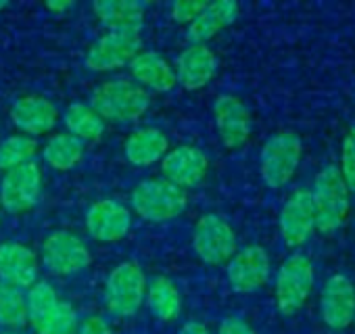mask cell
<instances>
[{
    "label": "cell",
    "mask_w": 355,
    "mask_h": 334,
    "mask_svg": "<svg viewBox=\"0 0 355 334\" xmlns=\"http://www.w3.org/2000/svg\"><path fill=\"white\" fill-rule=\"evenodd\" d=\"M28 319L34 326L36 334H76L78 332V313L76 309L61 301L51 284L38 282L30 288L26 299Z\"/></svg>",
    "instance_id": "1"
},
{
    "label": "cell",
    "mask_w": 355,
    "mask_h": 334,
    "mask_svg": "<svg viewBox=\"0 0 355 334\" xmlns=\"http://www.w3.org/2000/svg\"><path fill=\"white\" fill-rule=\"evenodd\" d=\"M311 201L315 213V228L324 234L343 226L349 213V186L345 184L338 167L328 165L315 176Z\"/></svg>",
    "instance_id": "2"
},
{
    "label": "cell",
    "mask_w": 355,
    "mask_h": 334,
    "mask_svg": "<svg viewBox=\"0 0 355 334\" xmlns=\"http://www.w3.org/2000/svg\"><path fill=\"white\" fill-rule=\"evenodd\" d=\"M90 103L98 117L125 123L136 121L148 109V94L128 80H109L92 92Z\"/></svg>",
    "instance_id": "3"
},
{
    "label": "cell",
    "mask_w": 355,
    "mask_h": 334,
    "mask_svg": "<svg viewBox=\"0 0 355 334\" xmlns=\"http://www.w3.org/2000/svg\"><path fill=\"white\" fill-rule=\"evenodd\" d=\"M189 197L184 188L161 180H146L132 193L136 213L146 222H165L180 216L187 209Z\"/></svg>",
    "instance_id": "4"
},
{
    "label": "cell",
    "mask_w": 355,
    "mask_h": 334,
    "mask_svg": "<svg viewBox=\"0 0 355 334\" xmlns=\"http://www.w3.org/2000/svg\"><path fill=\"white\" fill-rule=\"evenodd\" d=\"M301 152H303V144L295 132H280L268 138L259 157V165H261L259 170L263 182L270 188L284 186L297 172Z\"/></svg>",
    "instance_id": "5"
},
{
    "label": "cell",
    "mask_w": 355,
    "mask_h": 334,
    "mask_svg": "<svg viewBox=\"0 0 355 334\" xmlns=\"http://www.w3.org/2000/svg\"><path fill=\"white\" fill-rule=\"evenodd\" d=\"M313 263L303 253L288 255L276 276V303L284 315L297 313L313 288Z\"/></svg>",
    "instance_id": "6"
},
{
    "label": "cell",
    "mask_w": 355,
    "mask_h": 334,
    "mask_svg": "<svg viewBox=\"0 0 355 334\" xmlns=\"http://www.w3.org/2000/svg\"><path fill=\"white\" fill-rule=\"evenodd\" d=\"M146 297V278L136 263L117 265L105 286V305L117 317L134 315Z\"/></svg>",
    "instance_id": "7"
},
{
    "label": "cell",
    "mask_w": 355,
    "mask_h": 334,
    "mask_svg": "<svg viewBox=\"0 0 355 334\" xmlns=\"http://www.w3.org/2000/svg\"><path fill=\"white\" fill-rule=\"evenodd\" d=\"M193 245L205 263L218 265L236 253V234L224 218L209 213L197 222Z\"/></svg>",
    "instance_id": "8"
},
{
    "label": "cell",
    "mask_w": 355,
    "mask_h": 334,
    "mask_svg": "<svg viewBox=\"0 0 355 334\" xmlns=\"http://www.w3.org/2000/svg\"><path fill=\"white\" fill-rule=\"evenodd\" d=\"M270 267L272 263H270V255L266 253V249L259 245H251L230 257L226 274H228L230 286L236 292L247 295V292L259 290L268 282Z\"/></svg>",
    "instance_id": "9"
},
{
    "label": "cell",
    "mask_w": 355,
    "mask_h": 334,
    "mask_svg": "<svg viewBox=\"0 0 355 334\" xmlns=\"http://www.w3.org/2000/svg\"><path fill=\"white\" fill-rule=\"evenodd\" d=\"M140 51V30H115L103 36L86 57L92 71H109L130 63Z\"/></svg>",
    "instance_id": "10"
},
{
    "label": "cell",
    "mask_w": 355,
    "mask_h": 334,
    "mask_svg": "<svg viewBox=\"0 0 355 334\" xmlns=\"http://www.w3.org/2000/svg\"><path fill=\"white\" fill-rule=\"evenodd\" d=\"M42 259L53 274L71 276L88 267L90 251L78 236L69 232H55L44 240Z\"/></svg>",
    "instance_id": "11"
},
{
    "label": "cell",
    "mask_w": 355,
    "mask_h": 334,
    "mask_svg": "<svg viewBox=\"0 0 355 334\" xmlns=\"http://www.w3.org/2000/svg\"><path fill=\"white\" fill-rule=\"evenodd\" d=\"M40 182L42 176L36 163H26L15 167V170H9L3 180V188H0L3 207L11 213L32 209L40 197Z\"/></svg>",
    "instance_id": "12"
},
{
    "label": "cell",
    "mask_w": 355,
    "mask_h": 334,
    "mask_svg": "<svg viewBox=\"0 0 355 334\" xmlns=\"http://www.w3.org/2000/svg\"><path fill=\"white\" fill-rule=\"evenodd\" d=\"M320 311L326 326L343 330L355 319V286L343 276L334 274L326 280L320 299Z\"/></svg>",
    "instance_id": "13"
},
{
    "label": "cell",
    "mask_w": 355,
    "mask_h": 334,
    "mask_svg": "<svg viewBox=\"0 0 355 334\" xmlns=\"http://www.w3.org/2000/svg\"><path fill=\"white\" fill-rule=\"evenodd\" d=\"M278 224H280V234L286 245H291V247L303 245L315 230V213H313L311 193L305 188L295 191L282 205Z\"/></svg>",
    "instance_id": "14"
},
{
    "label": "cell",
    "mask_w": 355,
    "mask_h": 334,
    "mask_svg": "<svg viewBox=\"0 0 355 334\" xmlns=\"http://www.w3.org/2000/svg\"><path fill=\"white\" fill-rule=\"evenodd\" d=\"M216 125L226 146L236 148L247 142L251 134V115L241 98L232 94H220L214 105Z\"/></svg>",
    "instance_id": "15"
},
{
    "label": "cell",
    "mask_w": 355,
    "mask_h": 334,
    "mask_svg": "<svg viewBox=\"0 0 355 334\" xmlns=\"http://www.w3.org/2000/svg\"><path fill=\"white\" fill-rule=\"evenodd\" d=\"M161 170L165 180L175 186H197L207 174V157L195 146H178L165 155Z\"/></svg>",
    "instance_id": "16"
},
{
    "label": "cell",
    "mask_w": 355,
    "mask_h": 334,
    "mask_svg": "<svg viewBox=\"0 0 355 334\" xmlns=\"http://www.w3.org/2000/svg\"><path fill=\"white\" fill-rule=\"evenodd\" d=\"M130 211L115 201H98L86 213V228L101 243H115L130 230Z\"/></svg>",
    "instance_id": "17"
},
{
    "label": "cell",
    "mask_w": 355,
    "mask_h": 334,
    "mask_svg": "<svg viewBox=\"0 0 355 334\" xmlns=\"http://www.w3.org/2000/svg\"><path fill=\"white\" fill-rule=\"evenodd\" d=\"M38 276V259L34 251L19 243L0 245V282L15 288H32Z\"/></svg>",
    "instance_id": "18"
},
{
    "label": "cell",
    "mask_w": 355,
    "mask_h": 334,
    "mask_svg": "<svg viewBox=\"0 0 355 334\" xmlns=\"http://www.w3.org/2000/svg\"><path fill=\"white\" fill-rule=\"evenodd\" d=\"M218 69L216 55L205 44H195L187 49L175 63V82L182 84L187 90H199L203 88Z\"/></svg>",
    "instance_id": "19"
},
{
    "label": "cell",
    "mask_w": 355,
    "mask_h": 334,
    "mask_svg": "<svg viewBox=\"0 0 355 334\" xmlns=\"http://www.w3.org/2000/svg\"><path fill=\"white\" fill-rule=\"evenodd\" d=\"M11 121L26 134H44L57 123V109L42 96H26L11 107Z\"/></svg>",
    "instance_id": "20"
},
{
    "label": "cell",
    "mask_w": 355,
    "mask_h": 334,
    "mask_svg": "<svg viewBox=\"0 0 355 334\" xmlns=\"http://www.w3.org/2000/svg\"><path fill=\"white\" fill-rule=\"evenodd\" d=\"M239 15V5L232 0H218V3H207L203 13L191 24L189 40L195 44H203L205 40L214 38L218 32L228 28Z\"/></svg>",
    "instance_id": "21"
},
{
    "label": "cell",
    "mask_w": 355,
    "mask_h": 334,
    "mask_svg": "<svg viewBox=\"0 0 355 334\" xmlns=\"http://www.w3.org/2000/svg\"><path fill=\"white\" fill-rule=\"evenodd\" d=\"M94 13H96L98 21L105 28H109L111 32L140 30L144 5L136 3V0H96Z\"/></svg>",
    "instance_id": "22"
},
{
    "label": "cell",
    "mask_w": 355,
    "mask_h": 334,
    "mask_svg": "<svg viewBox=\"0 0 355 334\" xmlns=\"http://www.w3.org/2000/svg\"><path fill=\"white\" fill-rule=\"evenodd\" d=\"M130 67H132L134 78L140 84L153 88L155 92H167L175 84L173 69L157 53H140V55H136L130 61Z\"/></svg>",
    "instance_id": "23"
},
{
    "label": "cell",
    "mask_w": 355,
    "mask_h": 334,
    "mask_svg": "<svg viewBox=\"0 0 355 334\" xmlns=\"http://www.w3.org/2000/svg\"><path fill=\"white\" fill-rule=\"evenodd\" d=\"M150 313L163 322H171L180 315L182 311V297L178 292L175 284L169 278L157 276L153 278V282L148 284L146 297H144Z\"/></svg>",
    "instance_id": "24"
},
{
    "label": "cell",
    "mask_w": 355,
    "mask_h": 334,
    "mask_svg": "<svg viewBox=\"0 0 355 334\" xmlns=\"http://www.w3.org/2000/svg\"><path fill=\"white\" fill-rule=\"evenodd\" d=\"M167 150L165 136L155 128H144L132 134L125 142V155L134 165H150Z\"/></svg>",
    "instance_id": "25"
},
{
    "label": "cell",
    "mask_w": 355,
    "mask_h": 334,
    "mask_svg": "<svg viewBox=\"0 0 355 334\" xmlns=\"http://www.w3.org/2000/svg\"><path fill=\"white\" fill-rule=\"evenodd\" d=\"M84 142L71 134H59L44 146V159L59 172H67L82 159Z\"/></svg>",
    "instance_id": "26"
},
{
    "label": "cell",
    "mask_w": 355,
    "mask_h": 334,
    "mask_svg": "<svg viewBox=\"0 0 355 334\" xmlns=\"http://www.w3.org/2000/svg\"><path fill=\"white\" fill-rule=\"evenodd\" d=\"M65 125L69 128L71 136L80 138L82 142L101 138L103 130H105L103 119L90 107H86L82 103H76L65 111Z\"/></svg>",
    "instance_id": "27"
},
{
    "label": "cell",
    "mask_w": 355,
    "mask_h": 334,
    "mask_svg": "<svg viewBox=\"0 0 355 334\" xmlns=\"http://www.w3.org/2000/svg\"><path fill=\"white\" fill-rule=\"evenodd\" d=\"M28 322L26 297L19 288L0 282V326L17 328Z\"/></svg>",
    "instance_id": "28"
},
{
    "label": "cell",
    "mask_w": 355,
    "mask_h": 334,
    "mask_svg": "<svg viewBox=\"0 0 355 334\" xmlns=\"http://www.w3.org/2000/svg\"><path fill=\"white\" fill-rule=\"evenodd\" d=\"M36 152V140L30 136H11L0 144V170H15L19 165L30 163Z\"/></svg>",
    "instance_id": "29"
},
{
    "label": "cell",
    "mask_w": 355,
    "mask_h": 334,
    "mask_svg": "<svg viewBox=\"0 0 355 334\" xmlns=\"http://www.w3.org/2000/svg\"><path fill=\"white\" fill-rule=\"evenodd\" d=\"M338 172H340L345 184L349 186V191H355V128H351L343 138Z\"/></svg>",
    "instance_id": "30"
},
{
    "label": "cell",
    "mask_w": 355,
    "mask_h": 334,
    "mask_svg": "<svg viewBox=\"0 0 355 334\" xmlns=\"http://www.w3.org/2000/svg\"><path fill=\"white\" fill-rule=\"evenodd\" d=\"M205 7H207V3H203V0H178V3L171 7V17L180 24H187V21L193 24L203 13Z\"/></svg>",
    "instance_id": "31"
},
{
    "label": "cell",
    "mask_w": 355,
    "mask_h": 334,
    "mask_svg": "<svg viewBox=\"0 0 355 334\" xmlns=\"http://www.w3.org/2000/svg\"><path fill=\"white\" fill-rule=\"evenodd\" d=\"M76 334H113V332L101 315H90L78 326Z\"/></svg>",
    "instance_id": "32"
},
{
    "label": "cell",
    "mask_w": 355,
    "mask_h": 334,
    "mask_svg": "<svg viewBox=\"0 0 355 334\" xmlns=\"http://www.w3.org/2000/svg\"><path fill=\"white\" fill-rule=\"evenodd\" d=\"M218 334H255L253 328L243 319V317H226L222 324H220V332Z\"/></svg>",
    "instance_id": "33"
},
{
    "label": "cell",
    "mask_w": 355,
    "mask_h": 334,
    "mask_svg": "<svg viewBox=\"0 0 355 334\" xmlns=\"http://www.w3.org/2000/svg\"><path fill=\"white\" fill-rule=\"evenodd\" d=\"M180 334H211L209 328L201 322H187L180 330Z\"/></svg>",
    "instance_id": "34"
},
{
    "label": "cell",
    "mask_w": 355,
    "mask_h": 334,
    "mask_svg": "<svg viewBox=\"0 0 355 334\" xmlns=\"http://www.w3.org/2000/svg\"><path fill=\"white\" fill-rule=\"evenodd\" d=\"M69 7H71V3H55V0H51V3H49V9H53V11H65Z\"/></svg>",
    "instance_id": "35"
},
{
    "label": "cell",
    "mask_w": 355,
    "mask_h": 334,
    "mask_svg": "<svg viewBox=\"0 0 355 334\" xmlns=\"http://www.w3.org/2000/svg\"><path fill=\"white\" fill-rule=\"evenodd\" d=\"M7 7V3H5V0H0V9H5Z\"/></svg>",
    "instance_id": "36"
},
{
    "label": "cell",
    "mask_w": 355,
    "mask_h": 334,
    "mask_svg": "<svg viewBox=\"0 0 355 334\" xmlns=\"http://www.w3.org/2000/svg\"><path fill=\"white\" fill-rule=\"evenodd\" d=\"M3 334H21V332H15V330H11V332H3Z\"/></svg>",
    "instance_id": "37"
},
{
    "label": "cell",
    "mask_w": 355,
    "mask_h": 334,
    "mask_svg": "<svg viewBox=\"0 0 355 334\" xmlns=\"http://www.w3.org/2000/svg\"><path fill=\"white\" fill-rule=\"evenodd\" d=\"M353 324H355V319H353Z\"/></svg>",
    "instance_id": "38"
}]
</instances>
